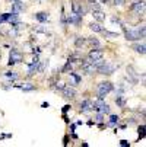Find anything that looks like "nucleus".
<instances>
[{
    "instance_id": "f8f14e48",
    "label": "nucleus",
    "mask_w": 146,
    "mask_h": 147,
    "mask_svg": "<svg viewBox=\"0 0 146 147\" xmlns=\"http://www.w3.org/2000/svg\"><path fill=\"white\" fill-rule=\"evenodd\" d=\"M72 12H73L75 15H83V12H85V10L82 9V5H80V3L73 2V3H72Z\"/></svg>"
},
{
    "instance_id": "423d86ee",
    "label": "nucleus",
    "mask_w": 146,
    "mask_h": 147,
    "mask_svg": "<svg viewBox=\"0 0 146 147\" xmlns=\"http://www.w3.org/2000/svg\"><path fill=\"white\" fill-rule=\"evenodd\" d=\"M61 92H63V96L67 98V99H73L76 96V90L70 86H63L61 88Z\"/></svg>"
},
{
    "instance_id": "39448f33",
    "label": "nucleus",
    "mask_w": 146,
    "mask_h": 147,
    "mask_svg": "<svg viewBox=\"0 0 146 147\" xmlns=\"http://www.w3.org/2000/svg\"><path fill=\"white\" fill-rule=\"evenodd\" d=\"M22 58H24L22 53L18 51V50H12V51H10V57H9V66L16 64V63H19V61H22Z\"/></svg>"
},
{
    "instance_id": "393cba45",
    "label": "nucleus",
    "mask_w": 146,
    "mask_h": 147,
    "mask_svg": "<svg viewBox=\"0 0 146 147\" xmlns=\"http://www.w3.org/2000/svg\"><path fill=\"white\" fill-rule=\"evenodd\" d=\"M89 42H91L92 45H95V47H99V41H98L96 38H91V39H89Z\"/></svg>"
},
{
    "instance_id": "cd10ccee",
    "label": "nucleus",
    "mask_w": 146,
    "mask_h": 147,
    "mask_svg": "<svg viewBox=\"0 0 146 147\" xmlns=\"http://www.w3.org/2000/svg\"><path fill=\"white\" fill-rule=\"evenodd\" d=\"M6 20H7V13H5V15L0 16V24H2V22H6Z\"/></svg>"
},
{
    "instance_id": "b1692460",
    "label": "nucleus",
    "mask_w": 146,
    "mask_h": 147,
    "mask_svg": "<svg viewBox=\"0 0 146 147\" xmlns=\"http://www.w3.org/2000/svg\"><path fill=\"white\" fill-rule=\"evenodd\" d=\"M118 119H120V118H118L117 115H111V117H110V124H115V122H118Z\"/></svg>"
},
{
    "instance_id": "bb28decb",
    "label": "nucleus",
    "mask_w": 146,
    "mask_h": 147,
    "mask_svg": "<svg viewBox=\"0 0 146 147\" xmlns=\"http://www.w3.org/2000/svg\"><path fill=\"white\" fill-rule=\"evenodd\" d=\"M124 3H126V0H114V5L115 6H123Z\"/></svg>"
},
{
    "instance_id": "9d476101",
    "label": "nucleus",
    "mask_w": 146,
    "mask_h": 147,
    "mask_svg": "<svg viewBox=\"0 0 146 147\" xmlns=\"http://www.w3.org/2000/svg\"><path fill=\"white\" fill-rule=\"evenodd\" d=\"M22 9H24V3L22 2H20V0H18V2H13L12 3V12L13 13H20V12H22Z\"/></svg>"
},
{
    "instance_id": "5701e85b",
    "label": "nucleus",
    "mask_w": 146,
    "mask_h": 147,
    "mask_svg": "<svg viewBox=\"0 0 146 147\" xmlns=\"http://www.w3.org/2000/svg\"><path fill=\"white\" fill-rule=\"evenodd\" d=\"M115 103L118 105V107H124V98L123 96H117L115 98Z\"/></svg>"
},
{
    "instance_id": "20e7f679",
    "label": "nucleus",
    "mask_w": 146,
    "mask_h": 147,
    "mask_svg": "<svg viewBox=\"0 0 146 147\" xmlns=\"http://www.w3.org/2000/svg\"><path fill=\"white\" fill-rule=\"evenodd\" d=\"M130 10L136 15H143L145 13V0H136L130 6Z\"/></svg>"
},
{
    "instance_id": "aec40b11",
    "label": "nucleus",
    "mask_w": 146,
    "mask_h": 147,
    "mask_svg": "<svg viewBox=\"0 0 146 147\" xmlns=\"http://www.w3.org/2000/svg\"><path fill=\"white\" fill-rule=\"evenodd\" d=\"M101 34H104V36H108V38H118V34H115V32H110V31H105V29H102Z\"/></svg>"
},
{
    "instance_id": "f257e3e1",
    "label": "nucleus",
    "mask_w": 146,
    "mask_h": 147,
    "mask_svg": "<svg viewBox=\"0 0 146 147\" xmlns=\"http://www.w3.org/2000/svg\"><path fill=\"white\" fill-rule=\"evenodd\" d=\"M114 86L111 82H101L98 85V98L99 99H104L110 92H113Z\"/></svg>"
},
{
    "instance_id": "2f4dec72",
    "label": "nucleus",
    "mask_w": 146,
    "mask_h": 147,
    "mask_svg": "<svg viewBox=\"0 0 146 147\" xmlns=\"http://www.w3.org/2000/svg\"><path fill=\"white\" fill-rule=\"evenodd\" d=\"M7 2H12L13 3V2H18V0H7Z\"/></svg>"
},
{
    "instance_id": "a878e982",
    "label": "nucleus",
    "mask_w": 146,
    "mask_h": 147,
    "mask_svg": "<svg viewBox=\"0 0 146 147\" xmlns=\"http://www.w3.org/2000/svg\"><path fill=\"white\" fill-rule=\"evenodd\" d=\"M137 32H139L140 38H145V26H140V28L137 29Z\"/></svg>"
},
{
    "instance_id": "2eb2a0df",
    "label": "nucleus",
    "mask_w": 146,
    "mask_h": 147,
    "mask_svg": "<svg viewBox=\"0 0 146 147\" xmlns=\"http://www.w3.org/2000/svg\"><path fill=\"white\" fill-rule=\"evenodd\" d=\"M37 69H38V58H35L31 64H29V67H28V74L32 76V74L37 71Z\"/></svg>"
},
{
    "instance_id": "a211bd4d",
    "label": "nucleus",
    "mask_w": 146,
    "mask_h": 147,
    "mask_svg": "<svg viewBox=\"0 0 146 147\" xmlns=\"http://www.w3.org/2000/svg\"><path fill=\"white\" fill-rule=\"evenodd\" d=\"M89 29H91V31H94V32H101L104 28H102L99 24H96V22H92V24H89Z\"/></svg>"
},
{
    "instance_id": "412c9836",
    "label": "nucleus",
    "mask_w": 146,
    "mask_h": 147,
    "mask_svg": "<svg viewBox=\"0 0 146 147\" xmlns=\"http://www.w3.org/2000/svg\"><path fill=\"white\" fill-rule=\"evenodd\" d=\"M85 42H86V39L83 38V36H77V38H76V41H75V44H76V47H77V48H80Z\"/></svg>"
},
{
    "instance_id": "7ed1b4c3",
    "label": "nucleus",
    "mask_w": 146,
    "mask_h": 147,
    "mask_svg": "<svg viewBox=\"0 0 146 147\" xmlns=\"http://www.w3.org/2000/svg\"><path fill=\"white\" fill-rule=\"evenodd\" d=\"M92 103H94V109L95 111H98L101 114H110V107L105 102H102V99H98V100H95Z\"/></svg>"
},
{
    "instance_id": "473e14b6",
    "label": "nucleus",
    "mask_w": 146,
    "mask_h": 147,
    "mask_svg": "<svg viewBox=\"0 0 146 147\" xmlns=\"http://www.w3.org/2000/svg\"><path fill=\"white\" fill-rule=\"evenodd\" d=\"M0 58H2V53H0Z\"/></svg>"
},
{
    "instance_id": "f03ea898",
    "label": "nucleus",
    "mask_w": 146,
    "mask_h": 147,
    "mask_svg": "<svg viewBox=\"0 0 146 147\" xmlns=\"http://www.w3.org/2000/svg\"><path fill=\"white\" fill-rule=\"evenodd\" d=\"M115 69H117V67H115L114 64H110V63H105V61H104L96 70H98L99 74H107V76H110V74H113V73L115 71Z\"/></svg>"
},
{
    "instance_id": "f3484780",
    "label": "nucleus",
    "mask_w": 146,
    "mask_h": 147,
    "mask_svg": "<svg viewBox=\"0 0 146 147\" xmlns=\"http://www.w3.org/2000/svg\"><path fill=\"white\" fill-rule=\"evenodd\" d=\"M127 73H129V76L132 77V82L133 83H137V73H136V70L130 66V67H127Z\"/></svg>"
},
{
    "instance_id": "c756f323",
    "label": "nucleus",
    "mask_w": 146,
    "mask_h": 147,
    "mask_svg": "<svg viewBox=\"0 0 146 147\" xmlns=\"http://www.w3.org/2000/svg\"><path fill=\"white\" fill-rule=\"evenodd\" d=\"M120 144H121L123 147H127V146H129V143H127L126 140H121V141H120Z\"/></svg>"
},
{
    "instance_id": "0eeeda50",
    "label": "nucleus",
    "mask_w": 146,
    "mask_h": 147,
    "mask_svg": "<svg viewBox=\"0 0 146 147\" xmlns=\"http://www.w3.org/2000/svg\"><path fill=\"white\" fill-rule=\"evenodd\" d=\"M126 31V39L127 41H137V39H140V35H139V32H137V29L134 31V29H124Z\"/></svg>"
},
{
    "instance_id": "6e6552de",
    "label": "nucleus",
    "mask_w": 146,
    "mask_h": 147,
    "mask_svg": "<svg viewBox=\"0 0 146 147\" xmlns=\"http://www.w3.org/2000/svg\"><path fill=\"white\" fill-rule=\"evenodd\" d=\"M104 57V53L101 51V50H92L89 54H88V60H91V61H96V60H99V58H102Z\"/></svg>"
},
{
    "instance_id": "ddd939ff",
    "label": "nucleus",
    "mask_w": 146,
    "mask_h": 147,
    "mask_svg": "<svg viewBox=\"0 0 146 147\" xmlns=\"http://www.w3.org/2000/svg\"><path fill=\"white\" fill-rule=\"evenodd\" d=\"M35 19L38 22H45V20H48V13L47 12H38V13H35Z\"/></svg>"
},
{
    "instance_id": "7c9ffc66",
    "label": "nucleus",
    "mask_w": 146,
    "mask_h": 147,
    "mask_svg": "<svg viewBox=\"0 0 146 147\" xmlns=\"http://www.w3.org/2000/svg\"><path fill=\"white\" fill-rule=\"evenodd\" d=\"M96 121H99V122H101V121H104V119H102V114H101V112L96 115Z\"/></svg>"
},
{
    "instance_id": "dca6fc26",
    "label": "nucleus",
    "mask_w": 146,
    "mask_h": 147,
    "mask_svg": "<svg viewBox=\"0 0 146 147\" xmlns=\"http://www.w3.org/2000/svg\"><path fill=\"white\" fill-rule=\"evenodd\" d=\"M133 50H134L136 53L142 54V55L146 53V47H145V44H133Z\"/></svg>"
},
{
    "instance_id": "9b49d317",
    "label": "nucleus",
    "mask_w": 146,
    "mask_h": 147,
    "mask_svg": "<svg viewBox=\"0 0 146 147\" xmlns=\"http://www.w3.org/2000/svg\"><path fill=\"white\" fill-rule=\"evenodd\" d=\"M80 22H82V15H70L69 16V24H73V25H80Z\"/></svg>"
},
{
    "instance_id": "4468645a",
    "label": "nucleus",
    "mask_w": 146,
    "mask_h": 147,
    "mask_svg": "<svg viewBox=\"0 0 146 147\" xmlns=\"http://www.w3.org/2000/svg\"><path fill=\"white\" fill-rule=\"evenodd\" d=\"M92 15H94V18L98 20V22H102V20L105 19V15H104L99 9H94V10H92Z\"/></svg>"
},
{
    "instance_id": "c85d7f7f",
    "label": "nucleus",
    "mask_w": 146,
    "mask_h": 147,
    "mask_svg": "<svg viewBox=\"0 0 146 147\" xmlns=\"http://www.w3.org/2000/svg\"><path fill=\"white\" fill-rule=\"evenodd\" d=\"M139 133H140V137H143V136H145V127H143V125L139 128Z\"/></svg>"
},
{
    "instance_id": "1a4fd4ad",
    "label": "nucleus",
    "mask_w": 146,
    "mask_h": 147,
    "mask_svg": "<svg viewBox=\"0 0 146 147\" xmlns=\"http://www.w3.org/2000/svg\"><path fill=\"white\" fill-rule=\"evenodd\" d=\"M91 109H94V103H92V100L86 99V100H83V102L80 103V111H82V112H89Z\"/></svg>"
},
{
    "instance_id": "6ab92c4d",
    "label": "nucleus",
    "mask_w": 146,
    "mask_h": 147,
    "mask_svg": "<svg viewBox=\"0 0 146 147\" xmlns=\"http://www.w3.org/2000/svg\"><path fill=\"white\" fill-rule=\"evenodd\" d=\"M18 88H19V89H22V90H26V92H29V90H34V89H35V86H34V85H31V83H24V85H19Z\"/></svg>"
},
{
    "instance_id": "4be33fe9",
    "label": "nucleus",
    "mask_w": 146,
    "mask_h": 147,
    "mask_svg": "<svg viewBox=\"0 0 146 147\" xmlns=\"http://www.w3.org/2000/svg\"><path fill=\"white\" fill-rule=\"evenodd\" d=\"M5 77H7V79H10V80H16V79H18V73H15V71H7V73H5Z\"/></svg>"
}]
</instances>
